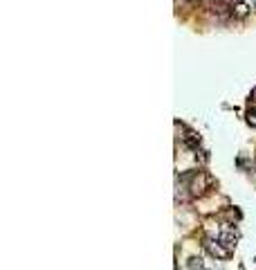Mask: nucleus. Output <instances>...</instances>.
Segmentation results:
<instances>
[{
  "label": "nucleus",
  "instance_id": "obj_1",
  "mask_svg": "<svg viewBox=\"0 0 256 270\" xmlns=\"http://www.w3.org/2000/svg\"><path fill=\"white\" fill-rule=\"evenodd\" d=\"M209 185H211V180L207 178V173L198 171L194 176V180H191V185H189V192H191V196H203L209 189Z\"/></svg>",
  "mask_w": 256,
  "mask_h": 270
},
{
  "label": "nucleus",
  "instance_id": "obj_2",
  "mask_svg": "<svg viewBox=\"0 0 256 270\" xmlns=\"http://www.w3.org/2000/svg\"><path fill=\"white\" fill-rule=\"evenodd\" d=\"M205 248H207V252L211 257H216V259H227V257L232 255V250L222 246L218 239H207V241H205Z\"/></svg>",
  "mask_w": 256,
  "mask_h": 270
},
{
  "label": "nucleus",
  "instance_id": "obj_3",
  "mask_svg": "<svg viewBox=\"0 0 256 270\" xmlns=\"http://www.w3.org/2000/svg\"><path fill=\"white\" fill-rule=\"evenodd\" d=\"M250 14V2L247 0H234L232 2V16L234 18H245Z\"/></svg>",
  "mask_w": 256,
  "mask_h": 270
},
{
  "label": "nucleus",
  "instance_id": "obj_4",
  "mask_svg": "<svg viewBox=\"0 0 256 270\" xmlns=\"http://www.w3.org/2000/svg\"><path fill=\"white\" fill-rule=\"evenodd\" d=\"M218 241H220L225 248H229V250H234V246H236V234H232V232H225V234L218 236Z\"/></svg>",
  "mask_w": 256,
  "mask_h": 270
},
{
  "label": "nucleus",
  "instance_id": "obj_5",
  "mask_svg": "<svg viewBox=\"0 0 256 270\" xmlns=\"http://www.w3.org/2000/svg\"><path fill=\"white\" fill-rule=\"evenodd\" d=\"M189 266H191V270H203V259H200V257H198V259H196V257H194V259H191V264H189Z\"/></svg>",
  "mask_w": 256,
  "mask_h": 270
},
{
  "label": "nucleus",
  "instance_id": "obj_6",
  "mask_svg": "<svg viewBox=\"0 0 256 270\" xmlns=\"http://www.w3.org/2000/svg\"><path fill=\"white\" fill-rule=\"evenodd\" d=\"M247 124H250L252 128H256V110H250V113H247Z\"/></svg>",
  "mask_w": 256,
  "mask_h": 270
}]
</instances>
